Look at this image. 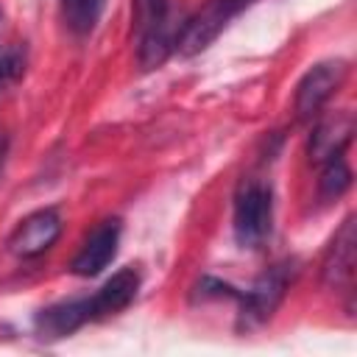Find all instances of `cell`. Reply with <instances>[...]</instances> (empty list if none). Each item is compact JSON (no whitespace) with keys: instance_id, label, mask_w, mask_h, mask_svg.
<instances>
[{"instance_id":"obj_1","label":"cell","mask_w":357,"mask_h":357,"mask_svg":"<svg viewBox=\"0 0 357 357\" xmlns=\"http://www.w3.org/2000/svg\"><path fill=\"white\" fill-rule=\"evenodd\" d=\"M134 36L139 67H159L178 39L170 20V0H134Z\"/></svg>"},{"instance_id":"obj_8","label":"cell","mask_w":357,"mask_h":357,"mask_svg":"<svg viewBox=\"0 0 357 357\" xmlns=\"http://www.w3.org/2000/svg\"><path fill=\"white\" fill-rule=\"evenodd\" d=\"M117 245H120V220L117 218H109V220H100L89 237L84 240L81 251L75 254L73 259V273L75 276H98L117 254Z\"/></svg>"},{"instance_id":"obj_10","label":"cell","mask_w":357,"mask_h":357,"mask_svg":"<svg viewBox=\"0 0 357 357\" xmlns=\"http://www.w3.org/2000/svg\"><path fill=\"white\" fill-rule=\"evenodd\" d=\"M89 321H95L89 296L86 298H70V301H59V304L42 310L36 315V332L42 337H64Z\"/></svg>"},{"instance_id":"obj_9","label":"cell","mask_w":357,"mask_h":357,"mask_svg":"<svg viewBox=\"0 0 357 357\" xmlns=\"http://www.w3.org/2000/svg\"><path fill=\"white\" fill-rule=\"evenodd\" d=\"M354 134V117L351 112H335L324 120H318V126L312 128L310 137V156L312 162H326L335 156H343V151L349 148Z\"/></svg>"},{"instance_id":"obj_14","label":"cell","mask_w":357,"mask_h":357,"mask_svg":"<svg viewBox=\"0 0 357 357\" xmlns=\"http://www.w3.org/2000/svg\"><path fill=\"white\" fill-rule=\"evenodd\" d=\"M25 47L22 45H3L0 47V95L17 84L25 73Z\"/></svg>"},{"instance_id":"obj_5","label":"cell","mask_w":357,"mask_h":357,"mask_svg":"<svg viewBox=\"0 0 357 357\" xmlns=\"http://www.w3.org/2000/svg\"><path fill=\"white\" fill-rule=\"evenodd\" d=\"M251 0H209L204 6L201 14H195L184 31L178 33L176 39V47L184 53V56H192V53H201L226 25L231 17H237Z\"/></svg>"},{"instance_id":"obj_12","label":"cell","mask_w":357,"mask_h":357,"mask_svg":"<svg viewBox=\"0 0 357 357\" xmlns=\"http://www.w3.org/2000/svg\"><path fill=\"white\" fill-rule=\"evenodd\" d=\"M351 184V170L346 165L343 156H335V159H326L324 162V170H321V178H318V190L324 198H340Z\"/></svg>"},{"instance_id":"obj_3","label":"cell","mask_w":357,"mask_h":357,"mask_svg":"<svg viewBox=\"0 0 357 357\" xmlns=\"http://www.w3.org/2000/svg\"><path fill=\"white\" fill-rule=\"evenodd\" d=\"M290 279H293V265L290 262H282V265H273L271 271H265L245 293L237 290V301H240L237 326L240 329H257V326H262L276 312V307L282 304Z\"/></svg>"},{"instance_id":"obj_13","label":"cell","mask_w":357,"mask_h":357,"mask_svg":"<svg viewBox=\"0 0 357 357\" xmlns=\"http://www.w3.org/2000/svg\"><path fill=\"white\" fill-rule=\"evenodd\" d=\"M98 8L100 0H61V11L73 33H89L98 22Z\"/></svg>"},{"instance_id":"obj_7","label":"cell","mask_w":357,"mask_h":357,"mask_svg":"<svg viewBox=\"0 0 357 357\" xmlns=\"http://www.w3.org/2000/svg\"><path fill=\"white\" fill-rule=\"evenodd\" d=\"M354 268H357V229H354V215H349L340 223V229L335 231V237L324 254V265H321L324 284L332 290L351 287Z\"/></svg>"},{"instance_id":"obj_6","label":"cell","mask_w":357,"mask_h":357,"mask_svg":"<svg viewBox=\"0 0 357 357\" xmlns=\"http://www.w3.org/2000/svg\"><path fill=\"white\" fill-rule=\"evenodd\" d=\"M59 234H61V215L45 206L17 223V229L8 237V251L22 259H31V257L45 254L59 240Z\"/></svg>"},{"instance_id":"obj_11","label":"cell","mask_w":357,"mask_h":357,"mask_svg":"<svg viewBox=\"0 0 357 357\" xmlns=\"http://www.w3.org/2000/svg\"><path fill=\"white\" fill-rule=\"evenodd\" d=\"M137 290H139V273H137L134 268H123V271H117V273H114V276H112L95 296H89L95 321H98V318H106V315H114V312H120V310H126V307L134 301Z\"/></svg>"},{"instance_id":"obj_2","label":"cell","mask_w":357,"mask_h":357,"mask_svg":"<svg viewBox=\"0 0 357 357\" xmlns=\"http://www.w3.org/2000/svg\"><path fill=\"white\" fill-rule=\"evenodd\" d=\"M271 218H273V192L265 181L248 178L240 184L234 195V240L243 248H257L268 231H271Z\"/></svg>"},{"instance_id":"obj_15","label":"cell","mask_w":357,"mask_h":357,"mask_svg":"<svg viewBox=\"0 0 357 357\" xmlns=\"http://www.w3.org/2000/svg\"><path fill=\"white\" fill-rule=\"evenodd\" d=\"M6 151H8V142H6V137L0 134V170H3V162H6Z\"/></svg>"},{"instance_id":"obj_4","label":"cell","mask_w":357,"mask_h":357,"mask_svg":"<svg viewBox=\"0 0 357 357\" xmlns=\"http://www.w3.org/2000/svg\"><path fill=\"white\" fill-rule=\"evenodd\" d=\"M346 73H349V64L340 61V59L321 61V64L310 67L304 73V78L298 81V86H296V100H293L296 117L298 120H312L324 109V103L337 92Z\"/></svg>"}]
</instances>
